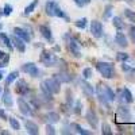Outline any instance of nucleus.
I'll list each match as a JSON object with an SVG mask.
<instances>
[{"label": "nucleus", "mask_w": 135, "mask_h": 135, "mask_svg": "<svg viewBox=\"0 0 135 135\" xmlns=\"http://www.w3.org/2000/svg\"><path fill=\"white\" fill-rule=\"evenodd\" d=\"M41 62L45 65V66H47V68H51V66H62L65 65V61L60 60L55 54L47 51V50H42L41 53V57H39Z\"/></svg>", "instance_id": "1"}, {"label": "nucleus", "mask_w": 135, "mask_h": 135, "mask_svg": "<svg viewBox=\"0 0 135 135\" xmlns=\"http://www.w3.org/2000/svg\"><path fill=\"white\" fill-rule=\"evenodd\" d=\"M96 69H97V72L103 76L104 78H107V80H111V78H114L116 76L115 66H114V64H111V62L99 61L96 64Z\"/></svg>", "instance_id": "2"}, {"label": "nucleus", "mask_w": 135, "mask_h": 135, "mask_svg": "<svg viewBox=\"0 0 135 135\" xmlns=\"http://www.w3.org/2000/svg\"><path fill=\"white\" fill-rule=\"evenodd\" d=\"M64 39L68 43V49H69V51L72 53L73 57H77V58H81V51H80V43H78V41L76 38H73L69 32L65 34L64 35Z\"/></svg>", "instance_id": "3"}, {"label": "nucleus", "mask_w": 135, "mask_h": 135, "mask_svg": "<svg viewBox=\"0 0 135 135\" xmlns=\"http://www.w3.org/2000/svg\"><path fill=\"white\" fill-rule=\"evenodd\" d=\"M20 70L23 72V73H26V74H28V76H31V77H39L41 76L39 68L34 62H26V64H23V65H22V68H20Z\"/></svg>", "instance_id": "4"}, {"label": "nucleus", "mask_w": 135, "mask_h": 135, "mask_svg": "<svg viewBox=\"0 0 135 135\" xmlns=\"http://www.w3.org/2000/svg\"><path fill=\"white\" fill-rule=\"evenodd\" d=\"M91 32H92V35L97 39L100 38H103L104 35V27H103V23L99 20H92L91 22Z\"/></svg>", "instance_id": "5"}, {"label": "nucleus", "mask_w": 135, "mask_h": 135, "mask_svg": "<svg viewBox=\"0 0 135 135\" xmlns=\"http://www.w3.org/2000/svg\"><path fill=\"white\" fill-rule=\"evenodd\" d=\"M45 84L47 85V88L50 89V92L53 95H57V93L61 92V83L54 76L51 78H46V80H45Z\"/></svg>", "instance_id": "6"}, {"label": "nucleus", "mask_w": 135, "mask_h": 135, "mask_svg": "<svg viewBox=\"0 0 135 135\" xmlns=\"http://www.w3.org/2000/svg\"><path fill=\"white\" fill-rule=\"evenodd\" d=\"M11 42H12V46L19 51V53H25L26 51V42L23 39H20L19 37H16L15 34H12V35L9 37Z\"/></svg>", "instance_id": "7"}, {"label": "nucleus", "mask_w": 135, "mask_h": 135, "mask_svg": "<svg viewBox=\"0 0 135 135\" xmlns=\"http://www.w3.org/2000/svg\"><path fill=\"white\" fill-rule=\"evenodd\" d=\"M57 80L62 84V83H70L72 80H73V74H70L69 72H68L66 69H62V70H60L58 73H55V74H53Z\"/></svg>", "instance_id": "8"}, {"label": "nucleus", "mask_w": 135, "mask_h": 135, "mask_svg": "<svg viewBox=\"0 0 135 135\" xmlns=\"http://www.w3.org/2000/svg\"><path fill=\"white\" fill-rule=\"evenodd\" d=\"M118 115H119V118H120L123 122H126V123L131 122V119H132L131 112H130L128 107H126V105H119V108H118Z\"/></svg>", "instance_id": "9"}, {"label": "nucleus", "mask_w": 135, "mask_h": 135, "mask_svg": "<svg viewBox=\"0 0 135 135\" xmlns=\"http://www.w3.org/2000/svg\"><path fill=\"white\" fill-rule=\"evenodd\" d=\"M18 105H19V111H20L23 115H32L31 105H30V104L27 103V101L23 99V96L18 99Z\"/></svg>", "instance_id": "10"}, {"label": "nucleus", "mask_w": 135, "mask_h": 135, "mask_svg": "<svg viewBox=\"0 0 135 135\" xmlns=\"http://www.w3.org/2000/svg\"><path fill=\"white\" fill-rule=\"evenodd\" d=\"M85 118H86V122L89 123V126L92 128H97V124H99V119H97V115L93 109H88L86 114H85Z\"/></svg>", "instance_id": "11"}, {"label": "nucleus", "mask_w": 135, "mask_h": 135, "mask_svg": "<svg viewBox=\"0 0 135 135\" xmlns=\"http://www.w3.org/2000/svg\"><path fill=\"white\" fill-rule=\"evenodd\" d=\"M16 91H18L19 95L26 96L30 92V88H28V85H27V83L25 80H22V78H16Z\"/></svg>", "instance_id": "12"}, {"label": "nucleus", "mask_w": 135, "mask_h": 135, "mask_svg": "<svg viewBox=\"0 0 135 135\" xmlns=\"http://www.w3.org/2000/svg\"><path fill=\"white\" fill-rule=\"evenodd\" d=\"M14 34H15V35L16 37H19L20 39H23L26 43H28L30 41H31V37H30V34L23 28V27H14Z\"/></svg>", "instance_id": "13"}, {"label": "nucleus", "mask_w": 135, "mask_h": 135, "mask_svg": "<svg viewBox=\"0 0 135 135\" xmlns=\"http://www.w3.org/2000/svg\"><path fill=\"white\" fill-rule=\"evenodd\" d=\"M2 101H3V104H4L6 108H12V105H14V100H12V95H11V92H9V89H8V88L4 89Z\"/></svg>", "instance_id": "14"}, {"label": "nucleus", "mask_w": 135, "mask_h": 135, "mask_svg": "<svg viewBox=\"0 0 135 135\" xmlns=\"http://www.w3.org/2000/svg\"><path fill=\"white\" fill-rule=\"evenodd\" d=\"M115 42H116L118 46H120V47H123V49L128 46V41H127L126 35H124V34H123L120 30H118L116 35H115Z\"/></svg>", "instance_id": "15"}, {"label": "nucleus", "mask_w": 135, "mask_h": 135, "mask_svg": "<svg viewBox=\"0 0 135 135\" xmlns=\"http://www.w3.org/2000/svg\"><path fill=\"white\" fill-rule=\"evenodd\" d=\"M39 32H41V35L45 38V41L53 42V34H51V30H50L49 26H46V25H41V26H39Z\"/></svg>", "instance_id": "16"}, {"label": "nucleus", "mask_w": 135, "mask_h": 135, "mask_svg": "<svg viewBox=\"0 0 135 135\" xmlns=\"http://www.w3.org/2000/svg\"><path fill=\"white\" fill-rule=\"evenodd\" d=\"M96 96H97V100H99V103H100L101 105H104L107 109L111 108V107H109V101H108V99L104 96V93H103V91H101L100 86L96 88Z\"/></svg>", "instance_id": "17"}, {"label": "nucleus", "mask_w": 135, "mask_h": 135, "mask_svg": "<svg viewBox=\"0 0 135 135\" xmlns=\"http://www.w3.org/2000/svg\"><path fill=\"white\" fill-rule=\"evenodd\" d=\"M80 84H81V89L84 91V93H85L88 97H92V96L95 95V89H93V86L89 84V83L85 80V78L80 81Z\"/></svg>", "instance_id": "18"}, {"label": "nucleus", "mask_w": 135, "mask_h": 135, "mask_svg": "<svg viewBox=\"0 0 135 135\" xmlns=\"http://www.w3.org/2000/svg\"><path fill=\"white\" fill-rule=\"evenodd\" d=\"M45 120H46L47 123H51V124H55V123H58L61 120L60 118V114L55 111H49L46 115H45Z\"/></svg>", "instance_id": "19"}, {"label": "nucleus", "mask_w": 135, "mask_h": 135, "mask_svg": "<svg viewBox=\"0 0 135 135\" xmlns=\"http://www.w3.org/2000/svg\"><path fill=\"white\" fill-rule=\"evenodd\" d=\"M25 128H26L27 132L31 134V135H37V134L39 132L38 124H37V123H34L32 120H26V122H25Z\"/></svg>", "instance_id": "20"}, {"label": "nucleus", "mask_w": 135, "mask_h": 135, "mask_svg": "<svg viewBox=\"0 0 135 135\" xmlns=\"http://www.w3.org/2000/svg\"><path fill=\"white\" fill-rule=\"evenodd\" d=\"M100 88H101V91H103L104 96L108 99L109 103H111V101H115V100H116V93L112 91L108 85H100Z\"/></svg>", "instance_id": "21"}, {"label": "nucleus", "mask_w": 135, "mask_h": 135, "mask_svg": "<svg viewBox=\"0 0 135 135\" xmlns=\"http://www.w3.org/2000/svg\"><path fill=\"white\" fill-rule=\"evenodd\" d=\"M54 16L61 18V19H64V20H66V22H70V16L68 15L65 11L58 6V3H55V6H54Z\"/></svg>", "instance_id": "22"}, {"label": "nucleus", "mask_w": 135, "mask_h": 135, "mask_svg": "<svg viewBox=\"0 0 135 135\" xmlns=\"http://www.w3.org/2000/svg\"><path fill=\"white\" fill-rule=\"evenodd\" d=\"M0 41H2V43H4V46H7L8 50L12 51V49H14L12 42H11V39H9V37L7 35V34H4V32L0 31Z\"/></svg>", "instance_id": "23"}, {"label": "nucleus", "mask_w": 135, "mask_h": 135, "mask_svg": "<svg viewBox=\"0 0 135 135\" xmlns=\"http://www.w3.org/2000/svg\"><path fill=\"white\" fill-rule=\"evenodd\" d=\"M54 6L55 0H47V3L45 4V12L47 16H54Z\"/></svg>", "instance_id": "24"}, {"label": "nucleus", "mask_w": 135, "mask_h": 135, "mask_svg": "<svg viewBox=\"0 0 135 135\" xmlns=\"http://www.w3.org/2000/svg\"><path fill=\"white\" fill-rule=\"evenodd\" d=\"M122 96H123V99H124V101L127 104H131L134 101V96H132V93H131V91L128 88H123L122 89Z\"/></svg>", "instance_id": "25"}, {"label": "nucleus", "mask_w": 135, "mask_h": 135, "mask_svg": "<svg viewBox=\"0 0 135 135\" xmlns=\"http://www.w3.org/2000/svg\"><path fill=\"white\" fill-rule=\"evenodd\" d=\"M70 128L73 130V132H77V134H81V135H91L92 132L88 131V130H84L80 124H77V123H72L70 124Z\"/></svg>", "instance_id": "26"}, {"label": "nucleus", "mask_w": 135, "mask_h": 135, "mask_svg": "<svg viewBox=\"0 0 135 135\" xmlns=\"http://www.w3.org/2000/svg\"><path fill=\"white\" fill-rule=\"evenodd\" d=\"M112 25H114V27H115L116 30H120V31L126 27L124 22L122 20L120 16H114V18H112Z\"/></svg>", "instance_id": "27"}, {"label": "nucleus", "mask_w": 135, "mask_h": 135, "mask_svg": "<svg viewBox=\"0 0 135 135\" xmlns=\"http://www.w3.org/2000/svg\"><path fill=\"white\" fill-rule=\"evenodd\" d=\"M38 4H39V0H32V2H31L26 8H25V15H26V16H27V15H30V14L32 12V11L37 8V6H38Z\"/></svg>", "instance_id": "28"}, {"label": "nucleus", "mask_w": 135, "mask_h": 135, "mask_svg": "<svg viewBox=\"0 0 135 135\" xmlns=\"http://www.w3.org/2000/svg\"><path fill=\"white\" fill-rule=\"evenodd\" d=\"M18 76H19V72H11L7 77H6V85L8 86V85H11L14 81H16V78H18Z\"/></svg>", "instance_id": "29"}, {"label": "nucleus", "mask_w": 135, "mask_h": 135, "mask_svg": "<svg viewBox=\"0 0 135 135\" xmlns=\"http://www.w3.org/2000/svg\"><path fill=\"white\" fill-rule=\"evenodd\" d=\"M65 100H66V105L68 107H73V104H74V99H73V93H72V91L70 89H66V93H65Z\"/></svg>", "instance_id": "30"}, {"label": "nucleus", "mask_w": 135, "mask_h": 135, "mask_svg": "<svg viewBox=\"0 0 135 135\" xmlns=\"http://www.w3.org/2000/svg\"><path fill=\"white\" fill-rule=\"evenodd\" d=\"M8 122H9L11 128H12L14 131H19V130H20V123L18 122V119H16V118H12V116H11V118L8 119Z\"/></svg>", "instance_id": "31"}, {"label": "nucleus", "mask_w": 135, "mask_h": 135, "mask_svg": "<svg viewBox=\"0 0 135 135\" xmlns=\"http://www.w3.org/2000/svg\"><path fill=\"white\" fill-rule=\"evenodd\" d=\"M30 104L35 108V109H41L42 108V103H41V97H32L30 100Z\"/></svg>", "instance_id": "32"}, {"label": "nucleus", "mask_w": 135, "mask_h": 135, "mask_svg": "<svg viewBox=\"0 0 135 135\" xmlns=\"http://www.w3.org/2000/svg\"><path fill=\"white\" fill-rule=\"evenodd\" d=\"M101 134H103V135H111L112 134L111 126L108 124L107 122H103V124H101Z\"/></svg>", "instance_id": "33"}, {"label": "nucleus", "mask_w": 135, "mask_h": 135, "mask_svg": "<svg viewBox=\"0 0 135 135\" xmlns=\"http://www.w3.org/2000/svg\"><path fill=\"white\" fill-rule=\"evenodd\" d=\"M86 23H88V19L86 18H80V19H77L76 20V27L77 28H85L86 27Z\"/></svg>", "instance_id": "34"}, {"label": "nucleus", "mask_w": 135, "mask_h": 135, "mask_svg": "<svg viewBox=\"0 0 135 135\" xmlns=\"http://www.w3.org/2000/svg\"><path fill=\"white\" fill-rule=\"evenodd\" d=\"M124 16L128 19V20H131L132 23H135V11H131V9H124Z\"/></svg>", "instance_id": "35"}, {"label": "nucleus", "mask_w": 135, "mask_h": 135, "mask_svg": "<svg viewBox=\"0 0 135 135\" xmlns=\"http://www.w3.org/2000/svg\"><path fill=\"white\" fill-rule=\"evenodd\" d=\"M116 60L120 61V62H126V61L130 60V55L127 53H118L116 54Z\"/></svg>", "instance_id": "36"}, {"label": "nucleus", "mask_w": 135, "mask_h": 135, "mask_svg": "<svg viewBox=\"0 0 135 135\" xmlns=\"http://www.w3.org/2000/svg\"><path fill=\"white\" fill-rule=\"evenodd\" d=\"M12 6L11 4H4V8H3V15L4 16H9L11 14H12Z\"/></svg>", "instance_id": "37"}, {"label": "nucleus", "mask_w": 135, "mask_h": 135, "mask_svg": "<svg viewBox=\"0 0 135 135\" xmlns=\"http://www.w3.org/2000/svg\"><path fill=\"white\" fill-rule=\"evenodd\" d=\"M92 76H93V72H92L91 68H85V69L83 70V77L85 78V80H88V78H91Z\"/></svg>", "instance_id": "38"}, {"label": "nucleus", "mask_w": 135, "mask_h": 135, "mask_svg": "<svg viewBox=\"0 0 135 135\" xmlns=\"http://www.w3.org/2000/svg\"><path fill=\"white\" fill-rule=\"evenodd\" d=\"M122 70H123V72H126V73H134V72H135L134 68H131V66L127 65L126 62H122Z\"/></svg>", "instance_id": "39"}, {"label": "nucleus", "mask_w": 135, "mask_h": 135, "mask_svg": "<svg viewBox=\"0 0 135 135\" xmlns=\"http://www.w3.org/2000/svg\"><path fill=\"white\" fill-rule=\"evenodd\" d=\"M111 15H112V6H111V4H108V6H105V11H104L103 18H104V19H109V18H111Z\"/></svg>", "instance_id": "40"}, {"label": "nucleus", "mask_w": 135, "mask_h": 135, "mask_svg": "<svg viewBox=\"0 0 135 135\" xmlns=\"http://www.w3.org/2000/svg\"><path fill=\"white\" fill-rule=\"evenodd\" d=\"M81 109H83V103H81V100H77L76 104H74V114L80 115L81 114Z\"/></svg>", "instance_id": "41"}, {"label": "nucleus", "mask_w": 135, "mask_h": 135, "mask_svg": "<svg viewBox=\"0 0 135 135\" xmlns=\"http://www.w3.org/2000/svg\"><path fill=\"white\" fill-rule=\"evenodd\" d=\"M73 2H74L78 7H84V6H86V4L91 3V0H73Z\"/></svg>", "instance_id": "42"}, {"label": "nucleus", "mask_w": 135, "mask_h": 135, "mask_svg": "<svg viewBox=\"0 0 135 135\" xmlns=\"http://www.w3.org/2000/svg\"><path fill=\"white\" fill-rule=\"evenodd\" d=\"M46 132L50 134V135H54L55 134V128L53 127L51 123H47V124H46Z\"/></svg>", "instance_id": "43"}, {"label": "nucleus", "mask_w": 135, "mask_h": 135, "mask_svg": "<svg viewBox=\"0 0 135 135\" xmlns=\"http://www.w3.org/2000/svg\"><path fill=\"white\" fill-rule=\"evenodd\" d=\"M130 38H131L132 43L135 45V25L134 26H130Z\"/></svg>", "instance_id": "44"}, {"label": "nucleus", "mask_w": 135, "mask_h": 135, "mask_svg": "<svg viewBox=\"0 0 135 135\" xmlns=\"http://www.w3.org/2000/svg\"><path fill=\"white\" fill-rule=\"evenodd\" d=\"M0 118H2V119H7L6 112H4V109H2V108H0Z\"/></svg>", "instance_id": "45"}, {"label": "nucleus", "mask_w": 135, "mask_h": 135, "mask_svg": "<svg viewBox=\"0 0 135 135\" xmlns=\"http://www.w3.org/2000/svg\"><path fill=\"white\" fill-rule=\"evenodd\" d=\"M4 55H6V53H4V51H2V50H0V60H2V58L4 57Z\"/></svg>", "instance_id": "46"}, {"label": "nucleus", "mask_w": 135, "mask_h": 135, "mask_svg": "<svg viewBox=\"0 0 135 135\" xmlns=\"http://www.w3.org/2000/svg\"><path fill=\"white\" fill-rule=\"evenodd\" d=\"M3 77H4V72H3V70H0V80H2Z\"/></svg>", "instance_id": "47"}, {"label": "nucleus", "mask_w": 135, "mask_h": 135, "mask_svg": "<svg viewBox=\"0 0 135 135\" xmlns=\"http://www.w3.org/2000/svg\"><path fill=\"white\" fill-rule=\"evenodd\" d=\"M53 49H54V50H55V51H60V46H54V47H53Z\"/></svg>", "instance_id": "48"}, {"label": "nucleus", "mask_w": 135, "mask_h": 135, "mask_svg": "<svg viewBox=\"0 0 135 135\" xmlns=\"http://www.w3.org/2000/svg\"><path fill=\"white\" fill-rule=\"evenodd\" d=\"M0 134H3V135H7V134H8V131H0Z\"/></svg>", "instance_id": "49"}, {"label": "nucleus", "mask_w": 135, "mask_h": 135, "mask_svg": "<svg viewBox=\"0 0 135 135\" xmlns=\"http://www.w3.org/2000/svg\"><path fill=\"white\" fill-rule=\"evenodd\" d=\"M0 68H4V65H3V62L0 61Z\"/></svg>", "instance_id": "50"}, {"label": "nucleus", "mask_w": 135, "mask_h": 135, "mask_svg": "<svg viewBox=\"0 0 135 135\" xmlns=\"http://www.w3.org/2000/svg\"><path fill=\"white\" fill-rule=\"evenodd\" d=\"M2 28H3V25H2V23H0V31H2Z\"/></svg>", "instance_id": "51"}, {"label": "nucleus", "mask_w": 135, "mask_h": 135, "mask_svg": "<svg viewBox=\"0 0 135 135\" xmlns=\"http://www.w3.org/2000/svg\"><path fill=\"white\" fill-rule=\"evenodd\" d=\"M2 15H3V12H2V11H0V16H2Z\"/></svg>", "instance_id": "52"}, {"label": "nucleus", "mask_w": 135, "mask_h": 135, "mask_svg": "<svg viewBox=\"0 0 135 135\" xmlns=\"http://www.w3.org/2000/svg\"><path fill=\"white\" fill-rule=\"evenodd\" d=\"M0 93H2V88H0Z\"/></svg>", "instance_id": "53"}, {"label": "nucleus", "mask_w": 135, "mask_h": 135, "mask_svg": "<svg viewBox=\"0 0 135 135\" xmlns=\"http://www.w3.org/2000/svg\"><path fill=\"white\" fill-rule=\"evenodd\" d=\"M134 132H135V126H134Z\"/></svg>", "instance_id": "54"}]
</instances>
